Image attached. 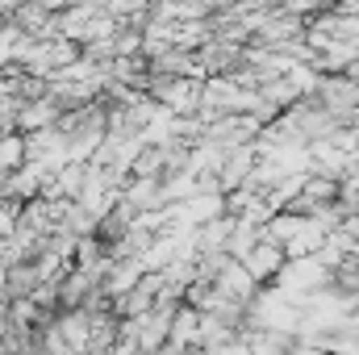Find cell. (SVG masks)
<instances>
[{
  "label": "cell",
  "mask_w": 359,
  "mask_h": 355,
  "mask_svg": "<svg viewBox=\"0 0 359 355\" xmlns=\"http://www.w3.org/2000/svg\"><path fill=\"white\" fill-rule=\"evenodd\" d=\"M25 159V142L21 138H4L0 142V168H17Z\"/></svg>",
  "instance_id": "cell-1"
},
{
  "label": "cell",
  "mask_w": 359,
  "mask_h": 355,
  "mask_svg": "<svg viewBox=\"0 0 359 355\" xmlns=\"http://www.w3.org/2000/svg\"><path fill=\"white\" fill-rule=\"evenodd\" d=\"M50 117H55V109H50V105H34V109H25V113H21V126L38 130V126H46Z\"/></svg>",
  "instance_id": "cell-2"
}]
</instances>
